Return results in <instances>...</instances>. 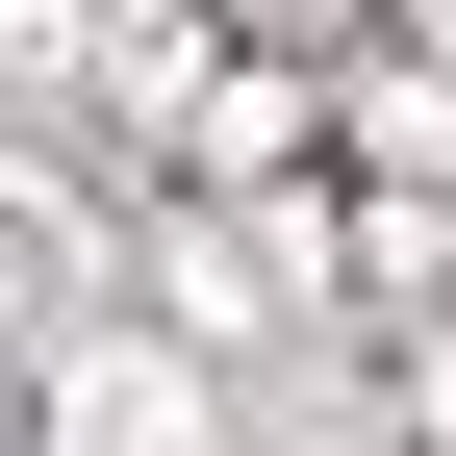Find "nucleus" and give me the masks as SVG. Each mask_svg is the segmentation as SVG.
Wrapping results in <instances>:
<instances>
[{
	"label": "nucleus",
	"instance_id": "39448f33",
	"mask_svg": "<svg viewBox=\"0 0 456 456\" xmlns=\"http://www.w3.org/2000/svg\"><path fill=\"white\" fill-rule=\"evenodd\" d=\"M355 279H380V305H431V279H456V203H431V178H380V203H355Z\"/></svg>",
	"mask_w": 456,
	"mask_h": 456
},
{
	"label": "nucleus",
	"instance_id": "423d86ee",
	"mask_svg": "<svg viewBox=\"0 0 456 456\" xmlns=\"http://www.w3.org/2000/svg\"><path fill=\"white\" fill-rule=\"evenodd\" d=\"M152 279H178V355H228V330H254V254H228V228H152Z\"/></svg>",
	"mask_w": 456,
	"mask_h": 456
},
{
	"label": "nucleus",
	"instance_id": "7ed1b4c3",
	"mask_svg": "<svg viewBox=\"0 0 456 456\" xmlns=\"http://www.w3.org/2000/svg\"><path fill=\"white\" fill-rule=\"evenodd\" d=\"M305 152H330V102H305V77H203V127H178V203H279Z\"/></svg>",
	"mask_w": 456,
	"mask_h": 456
},
{
	"label": "nucleus",
	"instance_id": "1a4fd4ad",
	"mask_svg": "<svg viewBox=\"0 0 456 456\" xmlns=\"http://www.w3.org/2000/svg\"><path fill=\"white\" fill-rule=\"evenodd\" d=\"M203 26H254V0H203Z\"/></svg>",
	"mask_w": 456,
	"mask_h": 456
},
{
	"label": "nucleus",
	"instance_id": "f257e3e1",
	"mask_svg": "<svg viewBox=\"0 0 456 456\" xmlns=\"http://www.w3.org/2000/svg\"><path fill=\"white\" fill-rule=\"evenodd\" d=\"M51 456H228V380L178 330H102V355H51Z\"/></svg>",
	"mask_w": 456,
	"mask_h": 456
},
{
	"label": "nucleus",
	"instance_id": "0eeeda50",
	"mask_svg": "<svg viewBox=\"0 0 456 456\" xmlns=\"http://www.w3.org/2000/svg\"><path fill=\"white\" fill-rule=\"evenodd\" d=\"M406 431H431V456H456V305H431V330H406Z\"/></svg>",
	"mask_w": 456,
	"mask_h": 456
},
{
	"label": "nucleus",
	"instance_id": "20e7f679",
	"mask_svg": "<svg viewBox=\"0 0 456 456\" xmlns=\"http://www.w3.org/2000/svg\"><path fill=\"white\" fill-rule=\"evenodd\" d=\"M355 152H380V178H431V203H456V77H431V51H406V77H355Z\"/></svg>",
	"mask_w": 456,
	"mask_h": 456
},
{
	"label": "nucleus",
	"instance_id": "f03ea898",
	"mask_svg": "<svg viewBox=\"0 0 456 456\" xmlns=\"http://www.w3.org/2000/svg\"><path fill=\"white\" fill-rule=\"evenodd\" d=\"M77 77H102V127H152V152H178L228 51H203V0H102V26H77Z\"/></svg>",
	"mask_w": 456,
	"mask_h": 456
},
{
	"label": "nucleus",
	"instance_id": "6e6552de",
	"mask_svg": "<svg viewBox=\"0 0 456 456\" xmlns=\"http://www.w3.org/2000/svg\"><path fill=\"white\" fill-rule=\"evenodd\" d=\"M431 77H456V0H431Z\"/></svg>",
	"mask_w": 456,
	"mask_h": 456
}]
</instances>
